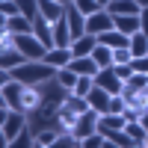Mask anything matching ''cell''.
Returning <instances> with one entry per match:
<instances>
[{
    "mask_svg": "<svg viewBox=\"0 0 148 148\" xmlns=\"http://www.w3.org/2000/svg\"><path fill=\"white\" fill-rule=\"evenodd\" d=\"M56 71L59 68H53L51 62H45V59H27V62H21L18 68H12V77L21 80V83L36 86V83H45V80L56 77Z\"/></svg>",
    "mask_w": 148,
    "mask_h": 148,
    "instance_id": "6da1fadb",
    "label": "cell"
},
{
    "mask_svg": "<svg viewBox=\"0 0 148 148\" xmlns=\"http://www.w3.org/2000/svg\"><path fill=\"white\" fill-rule=\"evenodd\" d=\"M30 125V116L24 110H0V136H3V145L9 148L12 139Z\"/></svg>",
    "mask_w": 148,
    "mask_h": 148,
    "instance_id": "7a4b0ae2",
    "label": "cell"
},
{
    "mask_svg": "<svg viewBox=\"0 0 148 148\" xmlns=\"http://www.w3.org/2000/svg\"><path fill=\"white\" fill-rule=\"evenodd\" d=\"M30 83H21L12 77L9 83H0V110H21V95Z\"/></svg>",
    "mask_w": 148,
    "mask_h": 148,
    "instance_id": "3957f363",
    "label": "cell"
},
{
    "mask_svg": "<svg viewBox=\"0 0 148 148\" xmlns=\"http://www.w3.org/2000/svg\"><path fill=\"white\" fill-rule=\"evenodd\" d=\"M15 47H18L27 59H45V53L51 51V47L42 45V39H39L36 33H21V36H15Z\"/></svg>",
    "mask_w": 148,
    "mask_h": 148,
    "instance_id": "277c9868",
    "label": "cell"
},
{
    "mask_svg": "<svg viewBox=\"0 0 148 148\" xmlns=\"http://www.w3.org/2000/svg\"><path fill=\"white\" fill-rule=\"evenodd\" d=\"M113 27H116V21L110 15V9H98L86 18V33H92V36H101V33L113 30Z\"/></svg>",
    "mask_w": 148,
    "mask_h": 148,
    "instance_id": "5b68a950",
    "label": "cell"
},
{
    "mask_svg": "<svg viewBox=\"0 0 148 148\" xmlns=\"http://www.w3.org/2000/svg\"><path fill=\"white\" fill-rule=\"evenodd\" d=\"M95 86H101V89H107L110 95H119L121 89H125V80L116 74V68L110 65V68H101L95 74Z\"/></svg>",
    "mask_w": 148,
    "mask_h": 148,
    "instance_id": "8992f818",
    "label": "cell"
},
{
    "mask_svg": "<svg viewBox=\"0 0 148 148\" xmlns=\"http://www.w3.org/2000/svg\"><path fill=\"white\" fill-rule=\"evenodd\" d=\"M98 119H101V113H98V110H86V113L77 119V125H74V133H77V136H80V142L86 139V136H89V133H95L98 130Z\"/></svg>",
    "mask_w": 148,
    "mask_h": 148,
    "instance_id": "52a82bcc",
    "label": "cell"
},
{
    "mask_svg": "<svg viewBox=\"0 0 148 148\" xmlns=\"http://www.w3.org/2000/svg\"><path fill=\"white\" fill-rule=\"evenodd\" d=\"M71 71H77L80 77H95L98 71H101V65L95 62V56H74L71 62H68Z\"/></svg>",
    "mask_w": 148,
    "mask_h": 148,
    "instance_id": "ba28073f",
    "label": "cell"
},
{
    "mask_svg": "<svg viewBox=\"0 0 148 148\" xmlns=\"http://www.w3.org/2000/svg\"><path fill=\"white\" fill-rule=\"evenodd\" d=\"M33 33L42 39V45H45V47H56V45H53V24L47 21L42 12H39V18L33 21Z\"/></svg>",
    "mask_w": 148,
    "mask_h": 148,
    "instance_id": "9c48e42d",
    "label": "cell"
},
{
    "mask_svg": "<svg viewBox=\"0 0 148 148\" xmlns=\"http://www.w3.org/2000/svg\"><path fill=\"white\" fill-rule=\"evenodd\" d=\"M65 6L68 3H62V0H39V12L47 18V21H59V18H65Z\"/></svg>",
    "mask_w": 148,
    "mask_h": 148,
    "instance_id": "30bf717a",
    "label": "cell"
},
{
    "mask_svg": "<svg viewBox=\"0 0 148 148\" xmlns=\"http://www.w3.org/2000/svg\"><path fill=\"white\" fill-rule=\"evenodd\" d=\"M95 47H98V36L83 33L80 39H74V42H71V53H74V56H92Z\"/></svg>",
    "mask_w": 148,
    "mask_h": 148,
    "instance_id": "8fae6325",
    "label": "cell"
},
{
    "mask_svg": "<svg viewBox=\"0 0 148 148\" xmlns=\"http://www.w3.org/2000/svg\"><path fill=\"white\" fill-rule=\"evenodd\" d=\"M0 30H9V33H33V21L27 15H12V18H3V24H0Z\"/></svg>",
    "mask_w": 148,
    "mask_h": 148,
    "instance_id": "7c38bea8",
    "label": "cell"
},
{
    "mask_svg": "<svg viewBox=\"0 0 148 148\" xmlns=\"http://www.w3.org/2000/svg\"><path fill=\"white\" fill-rule=\"evenodd\" d=\"M74 36H71V27H68V18H59L53 21V45L56 47H71Z\"/></svg>",
    "mask_w": 148,
    "mask_h": 148,
    "instance_id": "4fadbf2b",
    "label": "cell"
},
{
    "mask_svg": "<svg viewBox=\"0 0 148 148\" xmlns=\"http://www.w3.org/2000/svg\"><path fill=\"white\" fill-rule=\"evenodd\" d=\"M110 98H113V95H110L107 89L95 86V89L86 95V101H89V107H92V110H98V113H110Z\"/></svg>",
    "mask_w": 148,
    "mask_h": 148,
    "instance_id": "5bb4252c",
    "label": "cell"
},
{
    "mask_svg": "<svg viewBox=\"0 0 148 148\" xmlns=\"http://www.w3.org/2000/svg\"><path fill=\"white\" fill-rule=\"evenodd\" d=\"M139 12H142V9H139ZM113 21H116V30H121L125 36H133V33L142 30L139 15H113Z\"/></svg>",
    "mask_w": 148,
    "mask_h": 148,
    "instance_id": "9a60e30c",
    "label": "cell"
},
{
    "mask_svg": "<svg viewBox=\"0 0 148 148\" xmlns=\"http://www.w3.org/2000/svg\"><path fill=\"white\" fill-rule=\"evenodd\" d=\"M74 59V53H71V47H51V51L45 53V62H51L53 68H65L68 62Z\"/></svg>",
    "mask_w": 148,
    "mask_h": 148,
    "instance_id": "2e32d148",
    "label": "cell"
},
{
    "mask_svg": "<svg viewBox=\"0 0 148 148\" xmlns=\"http://www.w3.org/2000/svg\"><path fill=\"white\" fill-rule=\"evenodd\" d=\"M98 42L101 45H107V47H130V36H125L121 30H107V33H101L98 36Z\"/></svg>",
    "mask_w": 148,
    "mask_h": 148,
    "instance_id": "e0dca14e",
    "label": "cell"
},
{
    "mask_svg": "<svg viewBox=\"0 0 148 148\" xmlns=\"http://www.w3.org/2000/svg\"><path fill=\"white\" fill-rule=\"evenodd\" d=\"M21 62H27V56H24L18 47H6V51H0V68H18Z\"/></svg>",
    "mask_w": 148,
    "mask_h": 148,
    "instance_id": "ac0fdd59",
    "label": "cell"
},
{
    "mask_svg": "<svg viewBox=\"0 0 148 148\" xmlns=\"http://www.w3.org/2000/svg\"><path fill=\"white\" fill-rule=\"evenodd\" d=\"M107 9H110V15H139L142 6L136 3V0H113Z\"/></svg>",
    "mask_w": 148,
    "mask_h": 148,
    "instance_id": "d6986e66",
    "label": "cell"
},
{
    "mask_svg": "<svg viewBox=\"0 0 148 148\" xmlns=\"http://www.w3.org/2000/svg\"><path fill=\"white\" fill-rule=\"evenodd\" d=\"M125 130H127V136L133 139V145H136V148H145V136H148V130H145V125H142L139 119L127 121V125H125Z\"/></svg>",
    "mask_w": 148,
    "mask_h": 148,
    "instance_id": "ffe728a7",
    "label": "cell"
},
{
    "mask_svg": "<svg viewBox=\"0 0 148 148\" xmlns=\"http://www.w3.org/2000/svg\"><path fill=\"white\" fill-rule=\"evenodd\" d=\"M130 53H133V59L136 56H148V33H133L130 36Z\"/></svg>",
    "mask_w": 148,
    "mask_h": 148,
    "instance_id": "44dd1931",
    "label": "cell"
},
{
    "mask_svg": "<svg viewBox=\"0 0 148 148\" xmlns=\"http://www.w3.org/2000/svg\"><path fill=\"white\" fill-rule=\"evenodd\" d=\"M56 139H59V130H56V127H42V130H36V145H42V148L56 145Z\"/></svg>",
    "mask_w": 148,
    "mask_h": 148,
    "instance_id": "7402d4cb",
    "label": "cell"
},
{
    "mask_svg": "<svg viewBox=\"0 0 148 148\" xmlns=\"http://www.w3.org/2000/svg\"><path fill=\"white\" fill-rule=\"evenodd\" d=\"M92 56H95V62L101 65V68H110V65H113V47H107V45H101V42H98V47L92 51Z\"/></svg>",
    "mask_w": 148,
    "mask_h": 148,
    "instance_id": "603a6c76",
    "label": "cell"
},
{
    "mask_svg": "<svg viewBox=\"0 0 148 148\" xmlns=\"http://www.w3.org/2000/svg\"><path fill=\"white\" fill-rule=\"evenodd\" d=\"M56 80H59V83H62L65 89L71 92L74 86H77V80H80V74H77V71H71V68L65 65V68H59V71H56Z\"/></svg>",
    "mask_w": 148,
    "mask_h": 148,
    "instance_id": "cb8c5ba5",
    "label": "cell"
},
{
    "mask_svg": "<svg viewBox=\"0 0 148 148\" xmlns=\"http://www.w3.org/2000/svg\"><path fill=\"white\" fill-rule=\"evenodd\" d=\"M145 86H148V74H145V71H133V74H130V80L125 83V89H133V92H142Z\"/></svg>",
    "mask_w": 148,
    "mask_h": 148,
    "instance_id": "d4e9b609",
    "label": "cell"
},
{
    "mask_svg": "<svg viewBox=\"0 0 148 148\" xmlns=\"http://www.w3.org/2000/svg\"><path fill=\"white\" fill-rule=\"evenodd\" d=\"M125 62H133L130 47H113V65H125Z\"/></svg>",
    "mask_w": 148,
    "mask_h": 148,
    "instance_id": "484cf974",
    "label": "cell"
},
{
    "mask_svg": "<svg viewBox=\"0 0 148 148\" xmlns=\"http://www.w3.org/2000/svg\"><path fill=\"white\" fill-rule=\"evenodd\" d=\"M92 89H95V77H80V80H77V86H74L71 92H74V95H83V98H86V95H89Z\"/></svg>",
    "mask_w": 148,
    "mask_h": 148,
    "instance_id": "4316f807",
    "label": "cell"
},
{
    "mask_svg": "<svg viewBox=\"0 0 148 148\" xmlns=\"http://www.w3.org/2000/svg\"><path fill=\"white\" fill-rule=\"evenodd\" d=\"M101 145H110L101 130H95V133H89V136L83 139V148H101Z\"/></svg>",
    "mask_w": 148,
    "mask_h": 148,
    "instance_id": "83f0119b",
    "label": "cell"
},
{
    "mask_svg": "<svg viewBox=\"0 0 148 148\" xmlns=\"http://www.w3.org/2000/svg\"><path fill=\"white\" fill-rule=\"evenodd\" d=\"M71 3H74V6H77V9L83 12V15H86V18H89V15H92V12H98V9H104V6H98V0H71Z\"/></svg>",
    "mask_w": 148,
    "mask_h": 148,
    "instance_id": "f1b7e54d",
    "label": "cell"
},
{
    "mask_svg": "<svg viewBox=\"0 0 148 148\" xmlns=\"http://www.w3.org/2000/svg\"><path fill=\"white\" fill-rule=\"evenodd\" d=\"M0 12H3V18H12V15H21V6L18 0H0Z\"/></svg>",
    "mask_w": 148,
    "mask_h": 148,
    "instance_id": "f546056e",
    "label": "cell"
},
{
    "mask_svg": "<svg viewBox=\"0 0 148 148\" xmlns=\"http://www.w3.org/2000/svg\"><path fill=\"white\" fill-rule=\"evenodd\" d=\"M125 110H127V101H125V95H113V98H110V113H125Z\"/></svg>",
    "mask_w": 148,
    "mask_h": 148,
    "instance_id": "4dcf8cb0",
    "label": "cell"
},
{
    "mask_svg": "<svg viewBox=\"0 0 148 148\" xmlns=\"http://www.w3.org/2000/svg\"><path fill=\"white\" fill-rule=\"evenodd\" d=\"M113 68H116V74H119V77L125 80V83L130 80V74H133V62H125V65H113Z\"/></svg>",
    "mask_w": 148,
    "mask_h": 148,
    "instance_id": "1f68e13d",
    "label": "cell"
},
{
    "mask_svg": "<svg viewBox=\"0 0 148 148\" xmlns=\"http://www.w3.org/2000/svg\"><path fill=\"white\" fill-rule=\"evenodd\" d=\"M133 71H145L148 74V56H136L133 59Z\"/></svg>",
    "mask_w": 148,
    "mask_h": 148,
    "instance_id": "d6a6232c",
    "label": "cell"
},
{
    "mask_svg": "<svg viewBox=\"0 0 148 148\" xmlns=\"http://www.w3.org/2000/svg\"><path fill=\"white\" fill-rule=\"evenodd\" d=\"M139 21H142V33H148V6H142V12H139Z\"/></svg>",
    "mask_w": 148,
    "mask_h": 148,
    "instance_id": "836d02e7",
    "label": "cell"
},
{
    "mask_svg": "<svg viewBox=\"0 0 148 148\" xmlns=\"http://www.w3.org/2000/svg\"><path fill=\"white\" fill-rule=\"evenodd\" d=\"M139 121L145 125V130H148V110H142V116H139Z\"/></svg>",
    "mask_w": 148,
    "mask_h": 148,
    "instance_id": "e575fe53",
    "label": "cell"
},
{
    "mask_svg": "<svg viewBox=\"0 0 148 148\" xmlns=\"http://www.w3.org/2000/svg\"><path fill=\"white\" fill-rule=\"evenodd\" d=\"M110 3H113V0H98V6H104V9H107Z\"/></svg>",
    "mask_w": 148,
    "mask_h": 148,
    "instance_id": "d590c367",
    "label": "cell"
},
{
    "mask_svg": "<svg viewBox=\"0 0 148 148\" xmlns=\"http://www.w3.org/2000/svg\"><path fill=\"white\" fill-rule=\"evenodd\" d=\"M136 3H139V6H148V0H136Z\"/></svg>",
    "mask_w": 148,
    "mask_h": 148,
    "instance_id": "8d00e7d4",
    "label": "cell"
},
{
    "mask_svg": "<svg viewBox=\"0 0 148 148\" xmlns=\"http://www.w3.org/2000/svg\"><path fill=\"white\" fill-rule=\"evenodd\" d=\"M142 92H145V95H148V86H145V89H142Z\"/></svg>",
    "mask_w": 148,
    "mask_h": 148,
    "instance_id": "74e56055",
    "label": "cell"
},
{
    "mask_svg": "<svg viewBox=\"0 0 148 148\" xmlns=\"http://www.w3.org/2000/svg\"><path fill=\"white\" fill-rule=\"evenodd\" d=\"M145 148H148V136H145Z\"/></svg>",
    "mask_w": 148,
    "mask_h": 148,
    "instance_id": "f35d334b",
    "label": "cell"
},
{
    "mask_svg": "<svg viewBox=\"0 0 148 148\" xmlns=\"http://www.w3.org/2000/svg\"><path fill=\"white\" fill-rule=\"evenodd\" d=\"M62 3H71V0H62Z\"/></svg>",
    "mask_w": 148,
    "mask_h": 148,
    "instance_id": "ab89813d",
    "label": "cell"
}]
</instances>
